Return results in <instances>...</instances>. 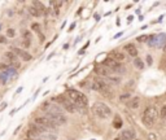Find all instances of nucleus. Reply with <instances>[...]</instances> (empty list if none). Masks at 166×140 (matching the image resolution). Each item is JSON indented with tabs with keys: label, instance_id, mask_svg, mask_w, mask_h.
I'll return each instance as SVG.
<instances>
[{
	"label": "nucleus",
	"instance_id": "nucleus-1",
	"mask_svg": "<svg viewBox=\"0 0 166 140\" xmlns=\"http://www.w3.org/2000/svg\"><path fill=\"white\" fill-rule=\"evenodd\" d=\"M42 110L46 113L47 118L51 120L53 123H56L57 126H60V124H65L68 122V118H66V115H65V113L62 112V109L59 105L51 102V101L44 102V104L42 105Z\"/></svg>",
	"mask_w": 166,
	"mask_h": 140
},
{
	"label": "nucleus",
	"instance_id": "nucleus-2",
	"mask_svg": "<svg viewBox=\"0 0 166 140\" xmlns=\"http://www.w3.org/2000/svg\"><path fill=\"white\" fill-rule=\"evenodd\" d=\"M66 97L73 102L77 110H86L88 106V99L86 97V95L77 90H73V88H69L66 91Z\"/></svg>",
	"mask_w": 166,
	"mask_h": 140
},
{
	"label": "nucleus",
	"instance_id": "nucleus-3",
	"mask_svg": "<svg viewBox=\"0 0 166 140\" xmlns=\"http://www.w3.org/2000/svg\"><path fill=\"white\" fill-rule=\"evenodd\" d=\"M157 117H158V110L155 106H148L141 114V122L146 127H150L157 121Z\"/></svg>",
	"mask_w": 166,
	"mask_h": 140
},
{
	"label": "nucleus",
	"instance_id": "nucleus-4",
	"mask_svg": "<svg viewBox=\"0 0 166 140\" xmlns=\"http://www.w3.org/2000/svg\"><path fill=\"white\" fill-rule=\"evenodd\" d=\"M92 112L100 120H106L112 115V109L105 102H95L92 106Z\"/></svg>",
	"mask_w": 166,
	"mask_h": 140
},
{
	"label": "nucleus",
	"instance_id": "nucleus-5",
	"mask_svg": "<svg viewBox=\"0 0 166 140\" xmlns=\"http://www.w3.org/2000/svg\"><path fill=\"white\" fill-rule=\"evenodd\" d=\"M92 90L96 91L101 95H105V96H112V88L108 84V82H105L104 79H95L92 82Z\"/></svg>",
	"mask_w": 166,
	"mask_h": 140
},
{
	"label": "nucleus",
	"instance_id": "nucleus-6",
	"mask_svg": "<svg viewBox=\"0 0 166 140\" xmlns=\"http://www.w3.org/2000/svg\"><path fill=\"white\" fill-rule=\"evenodd\" d=\"M34 123L38 124V126L43 130V132H47V131H55L57 129V124L53 123L51 120H48L47 117H37L34 120Z\"/></svg>",
	"mask_w": 166,
	"mask_h": 140
},
{
	"label": "nucleus",
	"instance_id": "nucleus-7",
	"mask_svg": "<svg viewBox=\"0 0 166 140\" xmlns=\"http://www.w3.org/2000/svg\"><path fill=\"white\" fill-rule=\"evenodd\" d=\"M103 66H105V68H108L110 71H114V73H123L125 71L123 66L121 65V62L114 61L112 57H106L103 61Z\"/></svg>",
	"mask_w": 166,
	"mask_h": 140
},
{
	"label": "nucleus",
	"instance_id": "nucleus-8",
	"mask_svg": "<svg viewBox=\"0 0 166 140\" xmlns=\"http://www.w3.org/2000/svg\"><path fill=\"white\" fill-rule=\"evenodd\" d=\"M57 101H59V104L66 110L68 113H75V110H77V108L74 106V104L71 102L66 96H62V95H60V96H57V99H56Z\"/></svg>",
	"mask_w": 166,
	"mask_h": 140
},
{
	"label": "nucleus",
	"instance_id": "nucleus-9",
	"mask_svg": "<svg viewBox=\"0 0 166 140\" xmlns=\"http://www.w3.org/2000/svg\"><path fill=\"white\" fill-rule=\"evenodd\" d=\"M11 51L12 52H14L16 53V56L17 57H20L22 61H31V58H33V56L27 52V51H25V49H22V48H18V47H12L11 48Z\"/></svg>",
	"mask_w": 166,
	"mask_h": 140
},
{
	"label": "nucleus",
	"instance_id": "nucleus-10",
	"mask_svg": "<svg viewBox=\"0 0 166 140\" xmlns=\"http://www.w3.org/2000/svg\"><path fill=\"white\" fill-rule=\"evenodd\" d=\"M135 138H136L135 131L131 130V129H128V130H123V131H122L115 140H135Z\"/></svg>",
	"mask_w": 166,
	"mask_h": 140
},
{
	"label": "nucleus",
	"instance_id": "nucleus-11",
	"mask_svg": "<svg viewBox=\"0 0 166 140\" xmlns=\"http://www.w3.org/2000/svg\"><path fill=\"white\" fill-rule=\"evenodd\" d=\"M123 49L126 51V52L131 56V57H138V49H136V47L134 46L132 43H128V44H126V46L123 47Z\"/></svg>",
	"mask_w": 166,
	"mask_h": 140
},
{
	"label": "nucleus",
	"instance_id": "nucleus-12",
	"mask_svg": "<svg viewBox=\"0 0 166 140\" xmlns=\"http://www.w3.org/2000/svg\"><path fill=\"white\" fill-rule=\"evenodd\" d=\"M110 57L113 58L114 61H117V62H122V61H125V53H123V52H121V51H117V49L112 51Z\"/></svg>",
	"mask_w": 166,
	"mask_h": 140
},
{
	"label": "nucleus",
	"instance_id": "nucleus-13",
	"mask_svg": "<svg viewBox=\"0 0 166 140\" xmlns=\"http://www.w3.org/2000/svg\"><path fill=\"white\" fill-rule=\"evenodd\" d=\"M95 71H96L97 75H101V77H105V78L109 77L110 73H112L108 68H105V66H97V68L95 69Z\"/></svg>",
	"mask_w": 166,
	"mask_h": 140
},
{
	"label": "nucleus",
	"instance_id": "nucleus-14",
	"mask_svg": "<svg viewBox=\"0 0 166 140\" xmlns=\"http://www.w3.org/2000/svg\"><path fill=\"white\" fill-rule=\"evenodd\" d=\"M126 104L130 109H138L140 106V99L139 97H132V99H130Z\"/></svg>",
	"mask_w": 166,
	"mask_h": 140
},
{
	"label": "nucleus",
	"instance_id": "nucleus-15",
	"mask_svg": "<svg viewBox=\"0 0 166 140\" xmlns=\"http://www.w3.org/2000/svg\"><path fill=\"white\" fill-rule=\"evenodd\" d=\"M4 58L8 62H12V64L17 61V56H16L14 52H12V51H7V52L4 53Z\"/></svg>",
	"mask_w": 166,
	"mask_h": 140
},
{
	"label": "nucleus",
	"instance_id": "nucleus-16",
	"mask_svg": "<svg viewBox=\"0 0 166 140\" xmlns=\"http://www.w3.org/2000/svg\"><path fill=\"white\" fill-rule=\"evenodd\" d=\"M21 36H22V40H29V42H31V31L30 30H27V29H24L22 31H21Z\"/></svg>",
	"mask_w": 166,
	"mask_h": 140
},
{
	"label": "nucleus",
	"instance_id": "nucleus-17",
	"mask_svg": "<svg viewBox=\"0 0 166 140\" xmlns=\"http://www.w3.org/2000/svg\"><path fill=\"white\" fill-rule=\"evenodd\" d=\"M33 7H35L42 14H44L46 13V7H44V4L43 3H40V2H33Z\"/></svg>",
	"mask_w": 166,
	"mask_h": 140
},
{
	"label": "nucleus",
	"instance_id": "nucleus-18",
	"mask_svg": "<svg viewBox=\"0 0 166 140\" xmlns=\"http://www.w3.org/2000/svg\"><path fill=\"white\" fill-rule=\"evenodd\" d=\"M29 13H30L31 14V16H34V17H40L42 16V13L37 9V8H35V7H29Z\"/></svg>",
	"mask_w": 166,
	"mask_h": 140
},
{
	"label": "nucleus",
	"instance_id": "nucleus-19",
	"mask_svg": "<svg viewBox=\"0 0 166 140\" xmlns=\"http://www.w3.org/2000/svg\"><path fill=\"white\" fill-rule=\"evenodd\" d=\"M113 126H114L115 129H119V127H122V120L119 118L118 115H115V120L113 121Z\"/></svg>",
	"mask_w": 166,
	"mask_h": 140
},
{
	"label": "nucleus",
	"instance_id": "nucleus-20",
	"mask_svg": "<svg viewBox=\"0 0 166 140\" xmlns=\"http://www.w3.org/2000/svg\"><path fill=\"white\" fill-rule=\"evenodd\" d=\"M106 79L109 80V82H112V83H115V84H118V83L121 82V78H119V77H114V75H112V74L108 77Z\"/></svg>",
	"mask_w": 166,
	"mask_h": 140
},
{
	"label": "nucleus",
	"instance_id": "nucleus-21",
	"mask_svg": "<svg viewBox=\"0 0 166 140\" xmlns=\"http://www.w3.org/2000/svg\"><path fill=\"white\" fill-rule=\"evenodd\" d=\"M134 65H135L138 69H143V68H144V62L140 60V58H138V57H136L135 60H134Z\"/></svg>",
	"mask_w": 166,
	"mask_h": 140
},
{
	"label": "nucleus",
	"instance_id": "nucleus-22",
	"mask_svg": "<svg viewBox=\"0 0 166 140\" xmlns=\"http://www.w3.org/2000/svg\"><path fill=\"white\" fill-rule=\"evenodd\" d=\"M158 115H160L162 120H166V105H162L161 106L160 112H158Z\"/></svg>",
	"mask_w": 166,
	"mask_h": 140
},
{
	"label": "nucleus",
	"instance_id": "nucleus-23",
	"mask_svg": "<svg viewBox=\"0 0 166 140\" xmlns=\"http://www.w3.org/2000/svg\"><path fill=\"white\" fill-rule=\"evenodd\" d=\"M31 30H34L35 33L40 34V30H42V29H40V25H39V24H33V25H31Z\"/></svg>",
	"mask_w": 166,
	"mask_h": 140
},
{
	"label": "nucleus",
	"instance_id": "nucleus-24",
	"mask_svg": "<svg viewBox=\"0 0 166 140\" xmlns=\"http://www.w3.org/2000/svg\"><path fill=\"white\" fill-rule=\"evenodd\" d=\"M148 39H149V36H148V35H140V36H138V42H140V43L147 42Z\"/></svg>",
	"mask_w": 166,
	"mask_h": 140
},
{
	"label": "nucleus",
	"instance_id": "nucleus-25",
	"mask_svg": "<svg viewBox=\"0 0 166 140\" xmlns=\"http://www.w3.org/2000/svg\"><path fill=\"white\" fill-rule=\"evenodd\" d=\"M119 100H121V101H125V102H127V101L130 100V93L121 95V96H119Z\"/></svg>",
	"mask_w": 166,
	"mask_h": 140
},
{
	"label": "nucleus",
	"instance_id": "nucleus-26",
	"mask_svg": "<svg viewBox=\"0 0 166 140\" xmlns=\"http://www.w3.org/2000/svg\"><path fill=\"white\" fill-rule=\"evenodd\" d=\"M7 35H8V36H11V38H13V36L16 35V33H14V30H13V29H8V30H7Z\"/></svg>",
	"mask_w": 166,
	"mask_h": 140
},
{
	"label": "nucleus",
	"instance_id": "nucleus-27",
	"mask_svg": "<svg viewBox=\"0 0 166 140\" xmlns=\"http://www.w3.org/2000/svg\"><path fill=\"white\" fill-rule=\"evenodd\" d=\"M148 140H157L156 134H153V132H149V134H148Z\"/></svg>",
	"mask_w": 166,
	"mask_h": 140
},
{
	"label": "nucleus",
	"instance_id": "nucleus-28",
	"mask_svg": "<svg viewBox=\"0 0 166 140\" xmlns=\"http://www.w3.org/2000/svg\"><path fill=\"white\" fill-rule=\"evenodd\" d=\"M22 46L25 47V48H29L31 46V42H29V40H22Z\"/></svg>",
	"mask_w": 166,
	"mask_h": 140
},
{
	"label": "nucleus",
	"instance_id": "nucleus-29",
	"mask_svg": "<svg viewBox=\"0 0 166 140\" xmlns=\"http://www.w3.org/2000/svg\"><path fill=\"white\" fill-rule=\"evenodd\" d=\"M8 69V65L7 64H0V70H7Z\"/></svg>",
	"mask_w": 166,
	"mask_h": 140
},
{
	"label": "nucleus",
	"instance_id": "nucleus-30",
	"mask_svg": "<svg viewBox=\"0 0 166 140\" xmlns=\"http://www.w3.org/2000/svg\"><path fill=\"white\" fill-rule=\"evenodd\" d=\"M147 60H148V64H149V65H152V57L148 56V57H147Z\"/></svg>",
	"mask_w": 166,
	"mask_h": 140
},
{
	"label": "nucleus",
	"instance_id": "nucleus-31",
	"mask_svg": "<svg viewBox=\"0 0 166 140\" xmlns=\"http://www.w3.org/2000/svg\"><path fill=\"white\" fill-rule=\"evenodd\" d=\"M7 40H5V38L4 36H0V43H5Z\"/></svg>",
	"mask_w": 166,
	"mask_h": 140
},
{
	"label": "nucleus",
	"instance_id": "nucleus-32",
	"mask_svg": "<svg viewBox=\"0 0 166 140\" xmlns=\"http://www.w3.org/2000/svg\"><path fill=\"white\" fill-rule=\"evenodd\" d=\"M26 140H34V139H30V138H27V139H26Z\"/></svg>",
	"mask_w": 166,
	"mask_h": 140
},
{
	"label": "nucleus",
	"instance_id": "nucleus-33",
	"mask_svg": "<svg viewBox=\"0 0 166 140\" xmlns=\"http://www.w3.org/2000/svg\"><path fill=\"white\" fill-rule=\"evenodd\" d=\"M164 51H165V52H166V46H165V48H164Z\"/></svg>",
	"mask_w": 166,
	"mask_h": 140
},
{
	"label": "nucleus",
	"instance_id": "nucleus-34",
	"mask_svg": "<svg viewBox=\"0 0 166 140\" xmlns=\"http://www.w3.org/2000/svg\"><path fill=\"white\" fill-rule=\"evenodd\" d=\"M135 140H136V139H135Z\"/></svg>",
	"mask_w": 166,
	"mask_h": 140
}]
</instances>
